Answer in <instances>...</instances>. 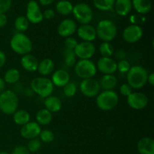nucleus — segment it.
<instances>
[{"mask_svg":"<svg viewBox=\"0 0 154 154\" xmlns=\"http://www.w3.org/2000/svg\"><path fill=\"white\" fill-rule=\"evenodd\" d=\"M148 72L141 66H131L129 72L126 73L127 84L135 90L142 88L147 83Z\"/></svg>","mask_w":154,"mask_h":154,"instance_id":"obj_1","label":"nucleus"},{"mask_svg":"<svg viewBox=\"0 0 154 154\" xmlns=\"http://www.w3.org/2000/svg\"><path fill=\"white\" fill-rule=\"evenodd\" d=\"M19 106V99L14 91L5 90L0 94V111L6 115H13Z\"/></svg>","mask_w":154,"mask_h":154,"instance_id":"obj_2","label":"nucleus"},{"mask_svg":"<svg viewBox=\"0 0 154 154\" xmlns=\"http://www.w3.org/2000/svg\"><path fill=\"white\" fill-rule=\"evenodd\" d=\"M10 47L14 53L19 55L24 56L29 54L32 51V42L26 35L17 32L11 38Z\"/></svg>","mask_w":154,"mask_h":154,"instance_id":"obj_3","label":"nucleus"},{"mask_svg":"<svg viewBox=\"0 0 154 154\" xmlns=\"http://www.w3.org/2000/svg\"><path fill=\"white\" fill-rule=\"evenodd\" d=\"M30 88L35 93L45 99L52 95L54 86L50 78L46 77H38L32 80Z\"/></svg>","mask_w":154,"mask_h":154,"instance_id":"obj_4","label":"nucleus"},{"mask_svg":"<svg viewBox=\"0 0 154 154\" xmlns=\"http://www.w3.org/2000/svg\"><path fill=\"white\" fill-rule=\"evenodd\" d=\"M96 102L99 109L108 111L114 109L118 105L119 96L114 90H103L96 96Z\"/></svg>","mask_w":154,"mask_h":154,"instance_id":"obj_5","label":"nucleus"},{"mask_svg":"<svg viewBox=\"0 0 154 154\" xmlns=\"http://www.w3.org/2000/svg\"><path fill=\"white\" fill-rule=\"evenodd\" d=\"M96 35L102 41L110 42L114 40L117 35V27L113 21L110 20H102L99 21L96 28Z\"/></svg>","mask_w":154,"mask_h":154,"instance_id":"obj_6","label":"nucleus"},{"mask_svg":"<svg viewBox=\"0 0 154 154\" xmlns=\"http://www.w3.org/2000/svg\"><path fill=\"white\" fill-rule=\"evenodd\" d=\"M72 14L77 22L83 24H90L93 20V11L89 5L86 3H78L73 6Z\"/></svg>","mask_w":154,"mask_h":154,"instance_id":"obj_7","label":"nucleus"},{"mask_svg":"<svg viewBox=\"0 0 154 154\" xmlns=\"http://www.w3.org/2000/svg\"><path fill=\"white\" fill-rule=\"evenodd\" d=\"M74 67L76 75L82 80L93 78L97 72L96 64L90 60H80Z\"/></svg>","mask_w":154,"mask_h":154,"instance_id":"obj_8","label":"nucleus"},{"mask_svg":"<svg viewBox=\"0 0 154 154\" xmlns=\"http://www.w3.org/2000/svg\"><path fill=\"white\" fill-rule=\"evenodd\" d=\"M100 89L99 82L93 78L83 79L80 83V90L86 97H96L100 93Z\"/></svg>","mask_w":154,"mask_h":154,"instance_id":"obj_9","label":"nucleus"},{"mask_svg":"<svg viewBox=\"0 0 154 154\" xmlns=\"http://www.w3.org/2000/svg\"><path fill=\"white\" fill-rule=\"evenodd\" d=\"M143 34H144V32L141 26L136 24H131L123 29L122 36H123V40L126 42L134 44L141 40Z\"/></svg>","mask_w":154,"mask_h":154,"instance_id":"obj_10","label":"nucleus"},{"mask_svg":"<svg viewBox=\"0 0 154 154\" xmlns=\"http://www.w3.org/2000/svg\"><path fill=\"white\" fill-rule=\"evenodd\" d=\"M74 52L80 60H90L96 53V46L93 42H81L77 45Z\"/></svg>","mask_w":154,"mask_h":154,"instance_id":"obj_11","label":"nucleus"},{"mask_svg":"<svg viewBox=\"0 0 154 154\" xmlns=\"http://www.w3.org/2000/svg\"><path fill=\"white\" fill-rule=\"evenodd\" d=\"M26 17L31 23L38 24L44 20L43 13L41 11L38 2L35 0H30L27 4Z\"/></svg>","mask_w":154,"mask_h":154,"instance_id":"obj_12","label":"nucleus"},{"mask_svg":"<svg viewBox=\"0 0 154 154\" xmlns=\"http://www.w3.org/2000/svg\"><path fill=\"white\" fill-rule=\"evenodd\" d=\"M127 104L134 110H142L148 105L149 99L147 95L141 92H132L127 96Z\"/></svg>","mask_w":154,"mask_h":154,"instance_id":"obj_13","label":"nucleus"},{"mask_svg":"<svg viewBox=\"0 0 154 154\" xmlns=\"http://www.w3.org/2000/svg\"><path fill=\"white\" fill-rule=\"evenodd\" d=\"M96 69L103 75H114L117 72V62L111 57H101L97 62Z\"/></svg>","mask_w":154,"mask_h":154,"instance_id":"obj_14","label":"nucleus"},{"mask_svg":"<svg viewBox=\"0 0 154 154\" xmlns=\"http://www.w3.org/2000/svg\"><path fill=\"white\" fill-rule=\"evenodd\" d=\"M78 26L76 22L73 19L67 18L65 19L59 24L57 28V32L59 35L63 38L71 37L72 35L75 34L77 32Z\"/></svg>","mask_w":154,"mask_h":154,"instance_id":"obj_15","label":"nucleus"},{"mask_svg":"<svg viewBox=\"0 0 154 154\" xmlns=\"http://www.w3.org/2000/svg\"><path fill=\"white\" fill-rule=\"evenodd\" d=\"M41 131L42 128L38 123L36 122L29 121L21 127L20 135L25 139H33L39 136Z\"/></svg>","mask_w":154,"mask_h":154,"instance_id":"obj_16","label":"nucleus"},{"mask_svg":"<svg viewBox=\"0 0 154 154\" xmlns=\"http://www.w3.org/2000/svg\"><path fill=\"white\" fill-rule=\"evenodd\" d=\"M77 34L83 42H92L96 38V28L90 24H83L77 29Z\"/></svg>","mask_w":154,"mask_h":154,"instance_id":"obj_17","label":"nucleus"},{"mask_svg":"<svg viewBox=\"0 0 154 154\" xmlns=\"http://www.w3.org/2000/svg\"><path fill=\"white\" fill-rule=\"evenodd\" d=\"M51 80L54 86L57 87H63L68 83L70 82V75L69 72L63 69H58L54 72Z\"/></svg>","mask_w":154,"mask_h":154,"instance_id":"obj_18","label":"nucleus"},{"mask_svg":"<svg viewBox=\"0 0 154 154\" xmlns=\"http://www.w3.org/2000/svg\"><path fill=\"white\" fill-rule=\"evenodd\" d=\"M38 60L32 54H26L22 56L20 59V64L23 69L29 72H35L37 71L38 66Z\"/></svg>","mask_w":154,"mask_h":154,"instance_id":"obj_19","label":"nucleus"},{"mask_svg":"<svg viewBox=\"0 0 154 154\" xmlns=\"http://www.w3.org/2000/svg\"><path fill=\"white\" fill-rule=\"evenodd\" d=\"M137 149L140 154H154V141L150 137H144L138 141Z\"/></svg>","mask_w":154,"mask_h":154,"instance_id":"obj_20","label":"nucleus"},{"mask_svg":"<svg viewBox=\"0 0 154 154\" xmlns=\"http://www.w3.org/2000/svg\"><path fill=\"white\" fill-rule=\"evenodd\" d=\"M114 8L119 16H127L132 9V0H115Z\"/></svg>","mask_w":154,"mask_h":154,"instance_id":"obj_21","label":"nucleus"},{"mask_svg":"<svg viewBox=\"0 0 154 154\" xmlns=\"http://www.w3.org/2000/svg\"><path fill=\"white\" fill-rule=\"evenodd\" d=\"M44 105H45V109L51 113L58 112L63 107V103L60 98L55 96H52V95L45 98Z\"/></svg>","mask_w":154,"mask_h":154,"instance_id":"obj_22","label":"nucleus"},{"mask_svg":"<svg viewBox=\"0 0 154 154\" xmlns=\"http://www.w3.org/2000/svg\"><path fill=\"white\" fill-rule=\"evenodd\" d=\"M54 67H55V65H54V61L50 58H45L39 62L37 71L43 77L47 76V75H51L54 72Z\"/></svg>","mask_w":154,"mask_h":154,"instance_id":"obj_23","label":"nucleus"},{"mask_svg":"<svg viewBox=\"0 0 154 154\" xmlns=\"http://www.w3.org/2000/svg\"><path fill=\"white\" fill-rule=\"evenodd\" d=\"M132 8L140 14H147L152 9L150 0H132Z\"/></svg>","mask_w":154,"mask_h":154,"instance_id":"obj_24","label":"nucleus"},{"mask_svg":"<svg viewBox=\"0 0 154 154\" xmlns=\"http://www.w3.org/2000/svg\"><path fill=\"white\" fill-rule=\"evenodd\" d=\"M117 84V78L114 75H104L99 82L100 88L103 90H113Z\"/></svg>","mask_w":154,"mask_h":154,"instance_id":"obj_25","label":"nucleus"},{"mask_svg":"<svg viewBox=\"0 0 154 154\" xmlns=\"http://www.w3.org/2000/svg\"><path fill=\"white\" fill-rule=\"evenodd\" d=\"M35 119L36 123L40 126H47L52 121L53 114L45 108H42L37 112Z\"/></svg>","mask_w":154,"mask_h":154,"instance_id":"obj_26","label":"nucleus"},{"mask_svg":"<svg viewBox=\"0 0 154 154\" xmlns=\"http://www.w3.org/2000/svg\"><path fill=\"white\" fill-rule=\"evenodd\" d=\"M31 116L30 114L26 110H17L13 114V120L17 125L23 126L30 121Z\"/></svg>","mask_w":154,"mask_h":154,"instance_id":"obj_27","label":"nucleus"},{"mask_svg":"<svg viewBox=\"0 0 154 154\" xmlns=\"http://www.w3.org/2000/svg\"><path fill=\"white\" fill-rule=\"evenodd\" d=\"M73 5L69 0H60L56 5V10L60 14L67 16L72 13Z\"/></svg>","mask_w":154,"mask_h":154,"instance_id":"obj_28","label":"nucleus"},{"mask_svg":"<svg viewBox=\"0 0 154 154\" xmlns=\"http://www.w3.org/2000/svg\"><path fill=\"white\" fill-rule=\"evenodd\" d=\"M20 78V71L18 69L12 68V69L6 71L3 79H4L5 82L7 83V84H16L19 81Z\"/></svg>","mask_w":154,"mask_h":154,"instance_id":"obj_29","label":"nucleus"},{"mask_svg":"<svg viewBox=\"0 0 154 154\" xmlns=\"http://www.w3.org/2000/svg\"><path fill=\"white\" fill-rule=\"evenodd\" d=\"M115 0H93V5L98 10L108 11L114 8Z\"/></svg>","mask_w":154,"mask_h":154,"instance_id":"obj_30","label":"nucleus"},{"mask_svg":"<svg viewBox=\"0 0 154 154\" xmlns=\"http://www.w3.org/2000/svg\"><path fill=\"white\" fill-rule=\"evenodd\" d=\"M29 23H30L25 16H19L15 19L14 27L18 32L23 33L28 29Z\"/></svg>","mask_w":154,"mask_h":154,"instance_id":"obj_31","label":"nucleus"},{"mask_svg":"<svg viewBox=\"0 0 154 154\" xmlns=\"http://www.w3.org/2000/svg\"><path fill=\"white\" fill-rule=\"evenodd\" d=\"M99 52L102 57H111L114 54V47L111 42H103L99 46Z\"/></svg>","mask_w":154,"mask_h":154,"instance_id":"obj_32","label":"nucleus"},{"mask_svg":"<svg viewBox=\"0 0 154 154\" xmlns=\"http://www.w3.org/2000/svg\"><path fill=\"white\" fill-rule=\"evenodd\" d=\"M64 58H65V63L69 67H73L76 64V55L75 52L72 50L66 49L64 51Z\"/></svg>","mask_w":154,"mask_h":154,"instance_id":"obj_33","label":"nucleus"},{"mask_svg":"<svg viewBox=\"0 0 154 154\" xmlns=\"http://www.w3.org/2000/svg\"><path fill=\"white\" fill-rule=\"evenodd\" d=\"M38 137L40 138V141L44 143H47V144L52 142L55 138L54 132L49 129H44V130L41 131Z\"/></svg>","mask_w":154,"mask_h":154,"instance_id":"obj_34","label":"nucleus"},{"mask_svg":"<svg viewBox=\"0 0 154 154\" xmlns=\"http://www.w3.org/2000/svg\"><path fill=\"white\" fill-rule=\"evenodd\" d=\"M63 93L68 98H72L75 96L77 93V86L72 82H69L63 87Z\"/></svg>","mask_w":154,"mask_h":154,"instance_id":"obj_35","label":"nucleus"},{"mask_svg":"<svg viewBox=\"0 0 154 154\" xmlns=\"http://www.w3.org/2000/svg\"><path fill=\"white\" fill-rule=\"evenodd\" d=\"M131 68V64L129 60H119L117 63V70L121 74H126Z\"/></svg>","mask_w":154,"mask_h":154,"instance_id":"obj_36","label":"nucleus"},{"mask_svg":"<svg viewBox=\"0 0 154 154\" xmlns=\"http://www.w3.org/2000/svg\"><path fill=\"white\" fill-rule=\"evenodd\" d=\"M41 147H42V142L39 139L36 138H33V139H30L29 141L27 144V149L29 152H37L40 150Z\"/></svg>","mask_w":154,"mask_h":154,"instance_id":"obj_37","label":"nucleus"},{"mask_svg":"<svg viewBox=\"0 0 154 154\" xmlns=\"http://www.w3.org/2000/svg\"><path fill=\"white\" fill-rule=\"evenodd\" d=\"M12 5V0H0V14H5Z\"/></svg>","mask_w":154,"mask_h":154,"instance_id":"obj_38","label":"nucleus"},{"mask_svg":"<svg viewBox=\"0 0 154 154\" xmlns=\"http://www.w3.org/2000/svg\"><path fill=\"white\" fill-rule=\"evenodd\" d=\"M78 44V42L77 41V39L75 38L72 37V36L66 38V41H65V46H66V49L72 50V51L75 50V48H76Z\"/></svg>","mask_w":154,"mask_h":154,"instance_id":"obj_39","label":"nucleus"},{"mask_svg":"<svg viewBox=\"0 0 154 154\" xmlns=\"http://www.w3.org/2000/svg\"><path fill=\"white\" fill-rule=\"evenodd\" d=\"M132 90H133V89H132L127 83L121 84L120 87V94L123 96H126V97H127L128 96H129V95L132 93Z\"/></svg>","mask_w":154,"mask_h":154,"instance_id":"obj_40","label":"nucleus"},{"mask_svg":"<svg viewBox=\"0 0 154 154\" xmlns=\"http://www.w3.org/2000/svg\"><path fill=\"white\" fill-rule=\"evenodd\" d=\"M11 154H30V152L29 151L26 147L20 145L14 147Z\"/></svg>","mask_w":154,"mask_h":154,"instance_id":"obj_41","label":"nucleus"},{"mask_svg":"<svg viewBox=\"0 0 154 154\" xmlns=\"http://www.w3.org/2000/svg\"><path fill=\"white\" fill-rule=\"evenodd\" d=\"M54 17H55V11H54L53 9H46V10L43 12L44 19L51 20L53 19V18H54Z\"/></svg>","mask_w":154,"mask_h":154,"instance_id":"obj_42","label":"nucleus"},{"mask_svg":"<svg viewBox=\"0 0 154 154\" xmlns=\"http://www.w3.org/2000/svg\"><path fill=\"white\" fill-rule=\"evenodd\" d=\"M114 54H115L116 58L119 60H126V57H127L126 52L125 51H123V50H117V51H115Z\"/></svg>","mask_w":154,"mask_h":154,"instance_id":"obj_43","label":"nucleus"},{"mask_svg":"<svg viewBox=\"0 0 154 154\" xmlns=\"http://www.w3.org/2000/svg\"><path fill=\"white\" fill-rule=\"evenodd\" d=\"M8 18L5 14H0V28H3L7 25Z\"/></svg>","mask_w":154,"mask_h":154,"instance_id":"obj_44","label":"nucleus"},{"mask_svg":"<svg viewBox=\"0 0 154 154\" xmlns=\"http://www.w3.org/2000/svg\"><path fill=\"white\" fill-rule=\"evenodd\" d=\"M7 57H6L5 54L2 51H0V69L2 68L5 65Z\"/></svg>","mask_w":154,"mask_h":154,"instance_id":"obj_45","label":"nucleus"},{"mask_svg":"<svg viewBox=\"0 0 154 154\" xmlns=\"http://www.w3.org/2000/svg\"><path fill=\"white\" fill-rule=\"evenodd\" d=\"M147 83L150 84V86H154V74L153 72L148 74V77H147Z\"/></svg>","mask_w":154,"mask_h":154,"instance_id":"obj_46","label":"nucleus"},{"mask_svg":"<svg viewBox=\"0 0 154 154\" xmlns=\"http://www.w3.org/2000/svg\"><path fill=\"white\" fill-rule=\"evenodd\" d=\"M54 0H38V3L43 6H48L52 4Z\"/></svg>","mask_w":154,"mask_h":154,"instance_id":"obj_47","label":"nucleus"},{"mask_svg":"<svg viewBox=\"0 0 154 154\" xmlns=\"http://www.w3.org/2000/svg\"><path fill=\"white\" fill-rule=\"evenodd\" d=\"M5 88V82L2 78H0V94L2 93Z\"/></svg>","mask_w":154,"mask_h":154,"instance_id":"obj_48","label":"nucleus"},{"mask_svg":"<svg viewBox=\"0 0 154 154\" xmlns=\"http://www.w3.org/2000/svg\"><path fill=\"white\" fill-rule=\"evenodd\" d=\"M0 154H11V153H8V152H5V151H1V152H0Z\"/></svg>","mask_w":154,"mask_h":154,"instance_id":"obj_49","label":"nucleus"}]
</instances>
